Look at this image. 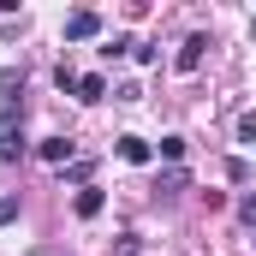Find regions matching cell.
<instances>
[{"instance_id":"obj_1","label":"cell","mask_w":256,"mask_h":256,"mask_svg":"<svg viewBox=\"0 0 256 256\" xmlns=\"http://www.w3.org/2000/svg\"><path fill=\"white\" fill-rule=\"evenodd\" d=\"M96 30H102V18H96V12H72V18H66V42H90Z\"/></svg>"},{"instance_id":"obj_2","label":"cell","mask_w":256,"mask_h":256,"mask_svg":"<svg viewBox=\"0 0 256 256\" xmlns=\"http://www.w3.org/2000/svg\"><path fill=\"white\" fill-rule=\"evenodd\" d=\"M24 155V131L18 126H0V161H18Z\"/></svg>"},{"instance_id":"obj_3","label":"cell","mask_w":256,"mask_h":256,"mask_svg":"<svg viewBox=\"0 0 256 256\" xmlns=\"http://www.w3.org/2000/svg\"><path fill=\"white\" fill-rule=\"evenodd\" d=\"M120 155H126L131 167H143V161H155V149H149L143 137H120Z\"/></svg>"},{"instance_id":"obj_4","label":"cell","mask_w":256,"mask_h":256,"mask_svg":"<svg viewBox=\"0 0 256 256\" xmlns=\"http://www.w3.org/2000/svg\"><path fill=\"white\" fill-rule=\"evenodd\" d=\"M102 202H108L102 185H84V191H78V214H84V220H96V214H102Z\"/></svg>"},{"instance_id":"obj_5","label":"cell","mask_w":256,"mask_h":256,"mask_svg":"<svg viewBox=\"0 0 256 256\" xmlns=\"http://www.w3.org/2000/svg\"><path fill=\"white\" fill-rule=\"evenodd\" d=\"M102 96H108V78H102V72L78 78V102H102Z\"/></svg>"},{"instance_id":"obj_6","label":"cell","mask_w":256,"mask_h":256,"mask_svg":"<svg viewBox=\"0 0 256 256\" xmlns=\"http://www.w3.org/2000/svg\"><path fill=\"white\" fill-rule=\"evenodd\" d=\"M202 48H208V42H202V36H191V42L179 48V72H196V66H202Z\"/></svg>"},{"instance_id":"obj_7","label":"cell","mask_w":256,"mask_h":256,"mask_svg":"<svg viewBox=\"0 0 256 256\" xmlns=\"http://www.w3.org/2000/svg\"><path fill=\"white\" fill-rule=\"evenodd\" d=\"M42 155H48L54 167H66V161H72V143H66V137H48V143H42Z\"/></svg>"},{"instance_id":"obj_8","label":"cell","mask_w":256,"mask_h":256,"mask_svg":"<svg viewBox=\"0 0 256 256\" xmlns=\"http://www.w3.org/2000/svg\"><path fill=\"white\" fill-rule=\"evenodd\" d=\"M238 137H244V143H256V114H238Z\"/></svg>"},{"instance_id":"obj_9","label":"cell","mask_w":256,"mask_h":256,"mask_svg":"<svg viewBox=\"0 0 256 256\" xmlns=\"http://www.w3.org/2000/svg\"><path fill=\"white\" fill-rule=\"evenodd\" d=\"M238 214H244V220L256 226V196H244V202H238Z\"/></svg>"},{"instance_id":"obj_10","label":"cell","mask_w":256,"mask_h":256,"mask_svg":"<svg viewBox=\"0 0 256 256\" xmlns=\"http://www.w3.org/2000/svg\"><path fill=\"white\" fill-rule=\"evenodd\" d=\"M250 30H256V18H250Z\"/></svg>"}]
</instances>
